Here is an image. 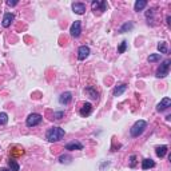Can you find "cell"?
Segmentation results:
<instances>
[{
    "instance_id": "1",
    "label": "cell",
    "mask_w": 171,
    "mask_h": 171,
    "mask_svg": "<svg viewBox=\"0 0 171 171\" xmlns=\"http://www.w3.org/2000/svg\"><path fill=\"white\" fill-rule=\"evenodd\" d=\"M64 134H66L64 130L60 128V127H51L47 131V134H46V138H47L48 142L54 143V142H59L60 139H63Z\"/></svg>"
},
{
    "instance_id": "2",
    "label": "cell",
    "mask_w": 171,
    "mask_h": 171,
    "mask_svg": "<svg viewBox=\"0 0 171 171\" xmlns=\"http://www.w3.org/2000/svg\"><path fill=\"white\" fill-rule=\"evenodd\" d=\"M146 128H147V122H146V120H138V122H135V124L131 127V130H130L131 136L136 138V136L142 135Z\"/></svg>"
},
{
    "instance_id": "3",
    "label": "cell",
    "mask_w": 171,
    "mask_h": 171,
    "mask_svg": "<svg viewBox=\"0 0 171 171\" xmlns=\"http://www.w3.org/2000/svg\"><path fill=\"white\" fill-rule=\"evenodd\" d=\"M170 59H166V60L162 62V64L159 66V68L157 70V78H166L169 75V70H170Z\"/></svg>"
},
{
    "instance_id": "4",
    "label": "cell",
    "mask_w": 171,
    "mask_h": 171,
    "mask_svg": "<svg viewBox=\"0 0 171 171\" xmlns=\"http://www.w3.org/2000/svg\"><path fill=\"white\" fill-rule=\"evenodd\" d=\"M42 120H43V118L40 114H31L30 116L27 118L26 124L28 127H35V126H38V124L42 123Z\"/></svg>"
},
{
    "instance_id": "5",
    "label": "cell",
    "mask_w": 171,
    "mask_h": 171,
    "mask_svg": "<svg viewBox=\"0 0 171 171\" xmlns=\"http://www.w3.org/2000/svg\"><path fill=\"white\" fill-rule=\"evenodd\" d=\"M70 32H71V36H74V38H79L80 32H82V23H80L79 20H76L75 23L71 26Z\"/></svg>"
},
{
    "instance_id": "6",
    "label": "cell",
    "mask_w": 171,
    "mask_h": 171,
    "mask_svg": "<svg viewBox=\"0 0 171 171\" xmlns=\"http://www.w3.org/2000/svg\"><path fill=\"white\" fill-rule=\"evenodd\" d=\"M171 106V99L170 98H163L160 100V103H158L157 106V111H159V112H162V111H164V110H167Z\"/></svg>"
},
{
    "instance_id": "7",
    "label": "cell",
    "mask_w": 171,
    "mask_h": 171,
    "mask_svg": "<svg viewBox=\"0 0 171 171\" xmlns=\"http://www.w3.org/2000/svg\"><path fill=\"white\" fill-rule=\"evenodd\" d=\"M91 7H92V10L94 11H100V12H103L107 10V2H92V4H91Z\"/></svg>"
},
{
    "instance_id": "8",
    "label": "cell",
    "mask_w": 171,
    "mask_h": 171,
    "mask_svg": "<svg viewBox=\"0 0 171 171\" xmlns=\"http://www.w3.org/2000/svg\"><path fill=\"white\" fill-rule=\"evenodd\" d=\"M66 150H70V151H79V150H83V144L80 142H70L66 144Z\"/></svg>"
},
{
    "instance_id": "9",
    "label": "cell",
    "mask_w": 171,
    "mask_h": 171,
    "mask_svg": "<svg viewBox=\"0 0 171 171\" xmlns=\"http://www.w3.org/2000/svg\"><path fill=\"white\" fill-rule=\"evenodd\" d=\"M88 55H90V48L87 46L79 47V49H78V58H79V60H84Z\"/></svg>"
},
{
    "instance_id": "10",
    "label": "cell",
    "mask_w": 171,
    "mask_h": 171,
    "mask_svg": "<svg viewBox=\"0 0 171 171\" xmlns=\"http://www.w3.org/2000/svg\"><path fill=\"white\" fill-rule=\"evenodd\" d=\"M72 10L78 15H83L86 12V4H84V3H74V4H72Z\"/></svg>"
},
{
    "instance_id": "11",
    "label": "cell",
    "mask_w": 171,
    "mask_h": 171,
    "mask_svg": "<svg viewBox=\"0 0 171 171\" xmlns=\"http://www.w3.org/2000/svg\"><path fill=\"white\" fill-rule=\"evenodd\" d=\"M15 19V16H14V14H11V12H8V14H5L4 15V17H3V21H2V26L3 27H10L11 26V23L14 21Z\"/></svg>"
},
{
    "instance_id": "12",
    "label": "cell",
    "mask_w": 171,
    "mask_h": 171,
    "mask_svg": "<svg viewBox=\"0 0 171 171\" xmlns=\"http://www.w3.org/2000/svg\"><path fill=\"white\" fill-rule=\"evenodd\" d=\"M72 100V94L71 92H63L59 98V103L60 104H68Z\"/></svg>"
},
{
    "instance_id": "13",
    "label": "cell",
    "mask_w": 171,
    "mask_h": 171,
    "mask_svg": "<svg viewBox=\"0 0 171 171\" xmlns=\"http://www.w3.org/2000/svg\"><path fill=\"white\" fill-rule=\"evenodd\" d=\"M92 112V104L91 103H84L83 107L80 108V115L82 116H88Z\"/></svg>"
},
{
    "instance_id": "14",
    "label": "cell",
    "mask_w": 171,
    "mask_h": 171,
    "mask_svg": "<svg viewBox=\"0 0 171 171\" xmlns=\"http://www.w3.org/2000/svg\"><path fill=\"white\" fill-rule=\"evenodd\" d=\"M126 90H127V84H124V83H123V84H119V86L115 87L112 94H114V96H120L124 91H126Z\"/></svg>"
},
{
    "instance_id": "15",
    "label": "cell",
    "mask_w": 171,
    "mask_h": 171,
    "mask_svg": "<svg viewBox=\"0 0 171 171\" xmlns=\"http://www.w3.org/2000/svg\"><path fill=\"white\" fill-rule=\"evenodd\" d=\"M155 166V162L152 159H144L142 162V169L143 170H148V169H152Z\"/></svg>"
},
{
    "instance_id": "16",
    "label": "cell",
    "mask_w": 171,
    "mask_h": 171,
    "mask_svg": "<svg viewBox=\"0 0 171 171\" xmlns=\"http://www.w3.org/2000/svg\"><path fill=\"white\" fill-rule=\"evenodd\" d=\"M134 28V23L132 21H127V23H124L122 27H120V30H119V32L120 33H124V32H127V31H131Z\"/></svg>"
},
{
    "instance_id": "17",
    "label": "cell",
    "mask_w": 171,
    "mask_h": 171,
    "mask_svg": "<svg viewBox=\"0 0 171 171\" xmlns=\"http://www.w3.org/2000/svg\"><path fill=\"white\" fill-rule=\"evenodd\" d=\"M147 5V2L146 0H138V2H135V5H134V8H135V11L136 12H139V11H142L143 8Z\"/></svg>"
},
{
    "instance_id": "18",
    "label": "cell",
    "mask_w": 171,
    "mask_h": 171,
    "mask_svg": "<svg viewBox=\"0 0 171 171\" xmlns=\"http://www.w3.org/2000/svg\"><path fill=\"white\" fill-rule=\"evenodd\" d=\"M155 152H157V157L163 158L167 154V146H159V147H157V151Z\"/></svg>"
},
{
    "instance_id": "19",
    "label": "cell",
    "mask_w": 171,
    "mask_h": 171,
    "mask_svg": "<svg viewBox=\"0 0 171 171\" xmlns=\"http://www.w3.org/2000/svg\"><path fill=\"white\" fill-rule=\"evenodd\" d=\"M84 92L86 94H88L91 99H98V92H96L92 87H87V88L84 90Z\"/></svg>"
},
{
    "instance_id": "20",
    "label": "cell",
    "mask_w": 171,
    "mask_h": 171,
    "mask_svg": "<svg viewBox=\"0 0 171 171\" xmlns=\"http://www.w3.org/2000/svg\"><path fill=\"white\" fill-rule=\"evenodd\" d=\"M158 51H159L160 54H167V52H169L167 43H166V42H160L159 44H158Z\"/></svg>"
},
{
    "instance_id": "21",
    "label": "cell",
    "mask_w": 171,
    "mask_h": 171,
    "mask_svg": "<svg viewBox=\"0 0 171 171\" xmlns=\"http://www.w3.org/2000/svg\"><path fill=\"white\" fill-rule=\"evenodd\" d=\"M8 166H10L11 171H19V169H20V166L16 163V160H14V159L8 160Z\"/></svg>"
},
{
    "instance_id": "22",
    "label": "cell",
    "mask_w": 171,
    "mask_h": 171,
    "mask_svg": "<svg viewBox=\"0 0 171 171\" xmlns=\"http://www.w3.org/2000/svg\"><path fill=\"white\" fill-rule=\"evenodd\" d=\"M150 63H155V62H159L160 60V54H151L147 59Z\"/></svg>"
},
{
    "instance_id": "23",
    "label": "cell",
    "mask_w": 171,
    "mask_h": 171,
    "mask_svg": "<svg viewBox=\"0 0 171 171\" xmlns=\"http://www.w3.org/2000/svg\"><path fill=\"white\" fill-rule=\"evenodd\" d=\"M126 49H127V42L126 40H123V42L120 43V46L118 47V54H123Z\"/></svg>"
},
{
    "instance_id": "24",
    "label": "cell",
    "mask_w": 171,
    "mask_h": 171,
    "mask_svg": "<svg viewBox=\"0 0 171 171\" xmlns=\"http://www.w3.org/2000/svg\"><path fill=\"white\" fill-rule=\"evenodd\" d=\"M7 122H8V115L5 112H0V126L5 124Z\"/></svg>"
},
{
    "instance_id": "25",
    "label": "cell",
    "mask_w": 171,
    "mask_h": 171,
    "mask_svg": "<svg viewBox=\"0 0 171 171\" xmlns=\"http://www.w3.org/2000/svg\"><path fill=\"white\" fill-rule=\"evenodd\" d=\"M71 160V157H68V155H62L60 158H59V162L60 163H70Z\"/></svg>"
},
{
    "instance_id": "26",
    "label": "cell",
    "mask_w": 171,
    "mask_h": 171,
    "mask_svg": "<svg viewBox=\"0 0 171 171\" xmlns=\"http://www.w3.org/2000/svg\"><path fill=\"white\" fill-rule=\"evenodd\" d=\"M63 116H64V112H63V111H59V112H55V114H54V118H55L56 120L62 119Z\"/></svg>"
},
{
    "instance_id": "27",
    "label": "cell",
    "mask_w": 171,
    "mask_h": 171,
    "mask_svg": "<svg viewBox=\"0 0 171 171\" xmlns=\"http://www.w3.org/2000/svg\"><path fill=\"white\" fill-rule=\"evenodd\" d=\"M130 160H131V162H130V166H131V167H134V166H135V155H131V157H130Z\"/></svg>"
},
{
    "instance_id": "28",
    "label": "cell",
    "mask_w": 171,
    "mask_h": 171,
    "mask_svg": "<svg viewBox=\"0 0 171 171\" xmlns=\"http://www.w3.org/2000/svg\"><path fill=\"white\" fill-rule=\"evenodd\" d=\"M17 2H11V0H8L7 2V5H10V7H14V5H16Z\"/></svg>"
},
{
    "instance_id": "29",
    "label": "cell",
    "mask_w": 171,
    "mask_h": 171,
    "mask_svg": "<svg viewBox=\"0 0 171 171\" xmlns=\"http://www.w3.org/2000/svg\"><path fill=\"white\" fill-rule=\"evenodd\" d=\"M0 171H11V170H8V169H0Z\"/></svg>"
}]
</instances>
